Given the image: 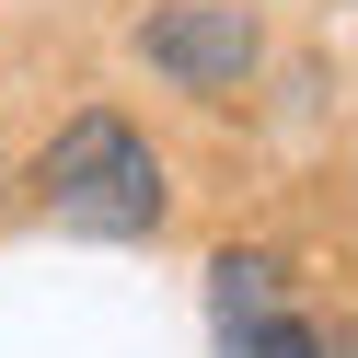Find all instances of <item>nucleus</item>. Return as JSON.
I'll use <instances>...</instances> for the list:
<instances>
[{
  "mask_svg": "<svg viewBox=\"0 0 358 358\" xmlns=\"http://www.w3.org/2000/svg\"><path fill=\"white\" fill-rule=\"evenodd\" d=\"M35 196H47L70 231H93V243H139L150 220H162V162H150V139L127 116H70L47 150H35Z\"/></svg>",
  "mask_w": 358,
  "mask_h": 358,
  "instance_id": "nucleus-1",
  "label": "nucleus"
},
{
  "mask_svg": "<svg viewBox=\"0 0 358 358\" xmlns=\"http://www.w3.org/2000/svg\"><path fill=\"white\" fill-rule=\"evenodd\" d=\"M127 47H139L173 93H231V81H255L266 35H255V12H243V0H150Z\"/></svg>",
  "mask_w": 358,
  "mask_h": 358,
  "instance_id": "nucleus-2",
  "label": "nucleus"
},
{
  "mask_svg": "<svg viewBox=\"0 0 358 358\" xmlns=\"http://www.w3.org/2000/svg\"><path fill=\"white\" fill-rule=\"evenodd\" d=\"M208 301H220V358H231L255 324H278V266L266 255H220L208 266Z\"/></svg>",
  "mask_w": 358,
  "mask_h": 358,
  "instance_id": "nucleus-3",
  "label": "nucleus"
}]
</instances>
